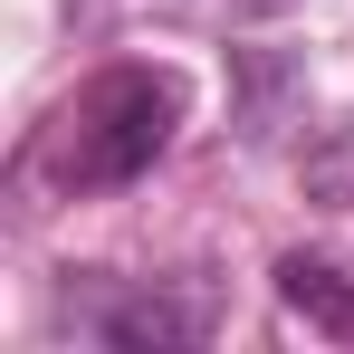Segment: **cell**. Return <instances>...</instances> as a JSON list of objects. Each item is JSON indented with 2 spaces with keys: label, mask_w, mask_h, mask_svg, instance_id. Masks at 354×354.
I'll use <instances>...</instances> for the list:
<instances>
[{
  "label": "cell",
  "mask_w": 354,
  "mask_h": 354,
  "mask_svg": "<svg viewBox=\"0 0 354 354\" xmlns=\"http://www.w3.org/2000/svg\"><path fill=\"white\" fill-rule=\"evenodd\" d=\"M278 306H288L306 335L354 345V268H345V259H326V249H288V259H278Z\"/></svg>",
  "instance_id": "obj_3"
},
{
  "label": "cell",
  "mask_w": 354,
  "mask_h": 354,
  "mask_svg": "<svg viewBox=\"0 0 354 354\" xmlns=\"http://www.w3.org/2000/svg\"><path fill=\"white\" fill-rule=\"evenodd\" d=\"M306 192L354 201V124H326V144H306Z\"/></svg>",
  "instance_id": "obj_4"
},
{
  "label": "cell",
  "mask_w": 354,
  "mask_h": 354,
  "mask_svg": "<svg viewBox=\"0 0 354 354\" xmlns=\"http://www.w3.org/2000/svg\"><path fill=\"white\" fill-rule=\"evenodd\" d=\"M249 10H288V0H249Z\"/></svg>",
  "instance_id": "obj_5"
},
{
  "label": "cell",
  "mask_w": 354,
  "mask_h": 354,
  "mask_svg": "<svg viewBox=\"0 0 354 354\" xmlns=\"http://www.w3.org/2000/svg\"><path fill=\"white\" fill-rule=\"evenodd\" d=\"M201 326H211L201 306H173V297H153V288L86 306V335L115 345V354H182V345H201Z\"/></svg>",
  "instance_id": "obj_2"
},
{
  "label": "cell",
  "mask_w": 354,
  "mask_h": 354,
  "mask_svg": "<svg viewBox=\"0 0 354 354\" xmlns=\"http://www.w3.org/2000/svg\"><path fill=\"white\" fill-rule=\"evenodd\" d=\"M182 124V86L173 77H153V67H106L96 86H77V106L58 115V134H48V173L67 182V192H115V182L153 173V153L173 144Z\"/></svg>",
  "instance_id": "obj_1"
}]
</instances>
